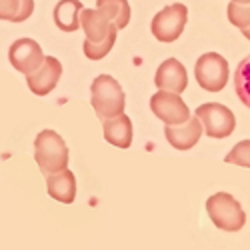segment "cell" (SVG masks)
Instances as JSON below:
<instances>
[{
    "instance_id": "cell-1",
    "label": "cell",
    "mask_w": 250,
    "mask_h": 250,
    "mask_svg": "<svg viewBox=\"0 0 250 250\" xmlns=\"http://www.w3.org/2000/svg\"><path fill=\"white\" fill-rule=\"evenodd\" d=\"M90 102L94 112L104 120L124 112L126 96H124V90L118 84V80H114L108 74H100L94 78L90 86Z\"/></svg>"
},
{
    "instance_id": "cell-2",
    "label": "cell",
    "mask_w": 250,
    "mask_h": 250,
    "mask_svg": "<svg viewBox=\"0 0 250 250\" xmlns=\"http://www.w3.org/2000/svg\"><path fill=\"white\" fill-rule=\"evenodd\" d=\"M34 160L42 174L64 170L68 166V148L62 136L54 130L38 132L34 140Z\"/></svg>"
},
{
    "instance_id": "cell-3",
    "label": "cell",
    "mask_w": 250,
    "mask_h": 250,
    "mask_svg": "<svg viewBox=\"0 0 250 250\" xmlns=\"http://www.w3.org/2000/svg\"><path fill=\"white\" fill-rule=\"evenodd\" d=\"M206 212L218 230L238 232L246 224V214L240 202L228 192H216L206 200Z\"/></svg>"
},
{
    "instance_id": "cell-4",
    "label": "cell",
    "mask_w": 250,
    "mask_h": 250,
    "mask_svg": "<svg viewBox=\"0 0 250 250\" xmlns=\"http://www.w3.org/2000/svg\"><path fill=\"white\" fill-rule=\"evenodd\" d=\"M196 116L202 122L204 134L210 138H226L236 128L234 112L228 106H224V104L204 102L196 108Z\"/></svg>"
},
{
    "instance_id": "cell-5",
    "label": "cell",
    "mask_w": 250,
    "mask_h": 250,
    "mask_svg": "<svg viewBox=\"0 0 250 250\" xmlns=\"http://www.w3.org/2000/svg\"><path fill=\"white\" fill-rule=\"evenodd\" d=\"M194 72H196L198 84L208 92H220L226 86L228 76H230V68H228L226 58L218 52L202 54L196 60Z\"/></svg>"
},
{
    "instance_id": "cell-6",
    "label": "cell",
    "mask_w": 250,
    "mask_h": 250,
    "mask_svg": "<svg viewBox=\"0 0 250 250\" xmlns=\"http://www.w3.org/2000/svg\"><path fill=\"white\" fill-rule=\"evenodd\" d=\"M186 22H188V8L176 2L170 6H164L158 14L152 18V34L160 42H174L180 38Z\"/></svg>"
},
{
    "instance_id": "cell-7",
    "label": "cell",
    "mask_w": 250,
    "mask_h": 250,
    "mask_svg": "<svg viewBox=\"0 0 250 250\" xmlns=\"http://www.w3.org/2000/svg\"><path fill=\"white\" fill-rule=\"evenodd\" d=\"M150 108L156 118H160L164 124H182L190 118V110L186 102L180 98V94L170 90H158L150 98Z\"/></svg>"
},
{
    "instance_id": "cell-8",
    "label": "cell",
    "mask_w": 250,
    "mask_h": 250,
    "mask_svg": "<svg viewBox=\"0 0 250 250\" xmlns=\"http://www.w3.org/2000/svg\"><path fill=\"white\" fill-rule=\"evenodd\" d=\"M44 58L46 56L42 52V46H40L32 38H18L8 48L10 64L14 66V70L22 72V74L34 72L44 62Z\"/></svg>"
},
{
    "instance_id": "cell-9",
    "label": "cell",
    "mask_w": 250,
    "mask_h": 250,
    "mask_svg": "<svg viewBox=\"0 0 250 250\" xmlns=\"http://www.w3.org/2000/svg\"><path fill=\"white\" fill-rule=\"evenodd\" d=\"M60 76H62V64L58 62V58L46 56L44 62L34 72L26 74V84L34 94L46 96L56 88Z\"/></svg>"
},
{
    "instance_id": "cell-10",
    "label": "cell",
    "mask_w": 250,
    "mask_h": 250,
    "mask_svg": "<svg viewBox=\"0 0 250 250\" xmlns=\"http://www.w3.org/2000/svg\"><path fill=\"white\" fill-rule=\"evenodd\" d=\"M164 134L176 150H190L196 146V142L202 136V122L200 118L194 114L182 124H166L164 126Z\"/></svg>"
},
{
    "instance_id": "cell-11",
    "label": "cell",
    "mask_w": 250,
    "mask_h": 250,
    "mask_svg": "<svg viewBox=\"0 0 250 250\" xmlns=\"http://www.w3.org/2000/svg\"><path fill=\"white\" fill-rule=\"evenodd\" d=\"M154 84L160 90H170V92L182 94L186 90V86H188V74H186L184 64L176 58L164 60L156 70Z\"/></svg>"
},
{
    "instance_id": "cell-12",
    "label": "cell",
    "mask_w": 250,
    "mask_h": 250,
    "mask_svg": "<svg viewBox=\"0 0 250 250\" xmlns=\"http://www.w3.org/2000/svg\"><path fill=\"white\" fill-rule=\"evenodd\" d=\"M80 26L86 32L88 42H100L110 34L118 32V26L98 8H82L80 12Z\"/></svg>"
},
{
    "instance_id": "cell-13",
    "label": "cell",
    "mask_w": 250,
    "mask_h": 250,
    "mask_svg": "<svg viewBox=\"0 0 250 250\" xmlns=\"http://www.w3.org/2000/svg\"><path fill=\"white\" fill-rule=\"evenodd\" d=\"M104 140L112 146L126 150L132 144V120L126 114H118L112 118H104Z\"/></svg>"
},
{
    "instance_id": "cell-14",
    "label": "cell",
    "mask_w": 250,
    "mask_h": 250,
    "mask_svg": "<svg viewBox=\"0 0 250 250\" xmlns=\"http://www.w3.org/2000/svg\"><path fill=\"white\" fill-rule=\"evenodd\" d=\"M46 190L50 198L62 204H72L76 198V178L68 168L46 174Z\"/></svg>"
},
{
    "instance_id": "cell-15",
    "label": "cell",
    "mask_w": 250,
    "mask_h": 250,
    "mask_svg": "<svg viewBox=\"0 0 250 250\" xmlns=\"http://www.w3.org/2000/svg\"><path fill=\"white\" fill-rule=\"evenodd\" d=\"M80 0H60L54 6V24L62 32H76L80 28V12H82Z\"/></svg>"
},
{
    "instance_id": "cell-16",
    "label": "cell",
    "mask_w": 250,
    "mask_h": 250,
    "mask_svg": "<svg viewBox=\"0 0 250 250\" xmlns=\"http://www.w3.org/2000/svg\"><path fill=\"white\" fill-rule=\"evenodd\" d=\"M34 12V0H0V20L24 22Z\"/></svg>"
},
{
    "instance_id": "cell-17",
    "label": "cell",
    "mask_w": 250,
    "mask_h": 250,
    "mask_svg": "<svg viewBox=\"0 0 250 250\" xmlns=\"http://www.w3.org/2000/svg\"><path fill=\"white\" fill-rule=\"evenodd\" d=\"M96 8L102 10L112 22L120 28H126L130 22V4L128 0H96Z\"/></svg>"
},
{
    "instance_id": "cell-18",
    "label": "cell",
    "mask_w": 250,
    "mask_h": 250,
    "mask_svg": "<svg viewBox=\"0 0 250 250\" xmlns=\"http://www.w3.org/2000/svg\"><path fill=\"white\" fill-rule=\"evenodd\" d=\"M234 86L240 102L250 108V56H246L238 64L234 72Z\"/></svg>"
},
{
    "instance_id": "cell-19",
    "label": "cell",
    "mask_w": 250,
    "mask_h": 250,
    "mask_svg": "<svg viewBox=\"0 0 250 250\" xmlns=\"http://www.w3.org/2000/svg\"><path fill=\"white\" fill-rule=\"evenodd\" d=\"M114 42H116V32L110 34L108 38L100 40V42H88V40H86V42H84V54L90 60H102L104 56L112 50Z\"/></svg>"
},
{
    "instance_id": "cell-20",
    "label": "cell",
    "mask_w": 250,
    "mask_h": 250,
    "mask_svg": "<svg viewBox=\"0 0 250 250\" xmlns=\"http://www.w3.org/2000/svg\"><path fill=\"white\" fill-rule=\"evenodd\" d=\"M228 20L230 24L236 26V28H246L250 26V2L248 4H238V2H232L228 4Z\"/></svg>"
},
{
    "instance_id": "cell-21",
    "label": "cell",
    "mask_w": 250,
    "mask_h": 250,
    "mask_svg": "<svg viewBox=\"0 0 250 250\" xmlns=\"http://www.w3.org/2000/svg\"><path fill=\"white\" fill-rule=\"evenodd\" d=\"M228 164L234 166H244V168H250V140H242L236 146L226 154L224 158Z\"/></svg>"
},
{
    "instance_id": "cell-22",
    "label": "cell",
    "mask_w": 250,
    "mask_h": 250,
    "mask_svg": "<svg viewBox=\"0 0 250 250\" xmlns=\"http://www.w3.org/2000/svg\"><path fill=\"white\" fill-rule=\"evenodd\" d=\"M242 34H244V38H248V40H250V26L242 28Z\"/></svg>"
},
{
    "instance_id": "cell-23",
    "label": "cell",
    "mask_w": 250,
    "mask_h": 250,
    "mask_svg": "<svg viewBox=\"0 0 250 250\" xmlns=\"http://www.w3.org/2000/svg\"><path fill=\"white\" fill-rule=\"evenodd\" d=\"M232 2H238V4H248L250 0H232Z\"/></svg>"
}]
</instances>
